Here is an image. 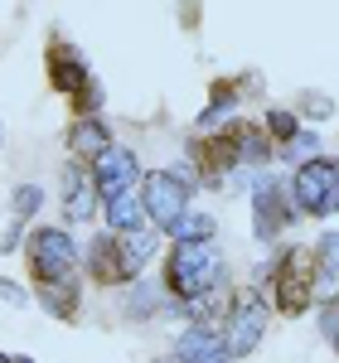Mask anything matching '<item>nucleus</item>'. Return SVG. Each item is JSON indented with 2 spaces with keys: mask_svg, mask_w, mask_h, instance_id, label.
Here are the masks:
<instances>
[{
  "mask_svg": "<svg viewBox=\"0 0 339 363\" xmlns=\"http://www.w3.org/2000/svg\"><path fill=\"white\" fill-rule=\"evenodd\" d=\"M165 286L174 296V306H194L204 296H213L223 286V257L213 242H174L165 257Z\"/></svg>",
  "mask_w": 339,
  "mask_h": 363,
  "instance_id": "1",
  "label": "nucleus"
},
{
  "mask_svg": "<svg viewBox=\"0 0 339 363\" xmlns=\"http://www.w3.org/2000/svg\"><path fill=\"white\" fill-rule=\"evenodd\" d=\"M272 281H267V291H272V301L282 315H306L315 306V262L306 247H282L272 262Z\"/></svg>",
  "mask_w": 339,
  "mask_h": 363,
  "instance_id": "2",
  "label": "nucleus"
},
{
  "mask_svg": "<svg viewBox=\"0 0 339 363\" xmlns=\"http://www.w3.org/2000/svg\"><path fill=\"white\" fill-rule=\"evenodd\" d=\"M25 262L34 286H49V281H68L78 277V242L68 228H34L25 238Z\"/></svg>",
  "mask_w": 339,
  "mask_h": 363,
  "instance_id": "3",
  "label": "nucleus"
},
{
  "mask_svg": "<svg viewBox=\"0 0 339 363\" xmlns=\"http://www.w3.org/2000/svg\"><path fill=\"white\" fill-rule=\"evenodd\" d=\"M286 194L296 203V213H306V218H330V213H335V199H339V160L315 155L306 165H296Z\"/></svg>",
  "mask_w": 339,
  "mask_h": 363,
  "instance_id": "4",
  "label": "nucleus"
},
{
  "mask_svg": "<svg viewBox=\"0 0 339 363\" xmlns=\"http://www.w3.org/2000/svg\"><path fill=\"white\" fill-rule=\"evenodd\" d=\"M141 208H145V223L155 228L160 238H165L170 228L179 223L184 213H189V189L170 174V169H145L141 174Z\"/></svg>",
  "mask_w": 339,
  "mask_h": 363,
  "instance_id": "5",
  "label": "nucleus"
},
{
  "mask_svg": "<svg viewBox=\"0 0 339 363\" xmlns=\"http://www.w3.org/2000/svg\"><path fill=\"white\" fill-rule=\"evenodd\" d=\"M223 349L228 359H248L262 335H267V301H262V291H243V296H233V306L223 315Z\"/></svg>",
  "mask_w": 339,
  "mask_h": 363,
  "instance_id": "6",
  "label": "nucleus"
},
{
  "mask_svg": "<svg viewBox=\"0 0 339 363\" xmlns=\"http://www.w3.org/2000/svg\"><path fill=\"white\" fill-rule=\"evenodd\" d=\"M291 218H296V203L286 194V184L272 179V174H257V184H252V233H257V242H277L282 228H291Z\"/></svg>",
  "mask_w": 339,
  "mask_h": 363,
  "instance_id": "7",
  "label": "nucleus"
},
{
  "mask_svg": "<svg viewBox=\"0 0 339 363\" xmlns=\"http://www.w3.org/2000/svg\"><path fill=\"white\" fill-rule=\"evenodd\" d=\"M87 169H92V184H97V199H102V203H107V199H116V194H131V189L141 184V174H145V169H141V155H136L131 145H116V140Z\"/></svg>",
  "mask_w": 339,
  "mask_h": 363,
  "instance_id": "8",
  "label": "nucleus"
},
{
  "mask_svg": "<svg viewBox=\"0 0 339 363\" xmlns=\"http://www.w3.org/2000/svg\"><path fill=\"white\" fill-rule=\"evenodd\" d=\"M58 203H63V223L83 228L97 218V184H92V169L78 165V160H63L58 169Z\"/></svg>",
  "mask_w": 339,
  "mask_h": 363,
  "instance_id": "9",
  "label": "nucleus"
},
{
  "mask_svg": "<svg viewBox=\"0 0 339 363\" xmlns=\"http://www.w3.org/2000/svg\"><path fill=\"white\" fill-rule=\"evenodd\" d=\"M44 58H49V83H54L58 92L68 97V102H73V97H78V92L92 83V73H87V58L78 54L73 44H63V39H49V54H44Z\"/></svg>",
  "mask_w": 339,
  "mask_h": 363,
  "instance_id": "10",
  "label": "nucleus"
},
{
  "mask_svg": "<svg viewBox=\"0 0 339 363\" xmlns=\"http://www.w3.org/2000/svg\"><path fill=\"white\" fill-rule=\"evenodd\" d=\"M107 145H112V126H107V116H73V126H68V150H73L78 165H92Z\"/></svg>",
  "mask_w": 339,
  "mask_h": 363,
  "instance_id": "11",
  "label": "nucleus"
},
{
  "mask_svg": "<svg viewBox=\"0 0 339 363\" xmlns=\"http://www.w3.org/2000/svg\"><path fill=\"white\" fill-rule=\"evenodd\" d=\"M174 359L179 363H233L228 349H223V335H218V330H199V325H184V330H179Z\"/></svg>",
  "mask_w": 339,
  "mask_h": 363,
  "instance_id": "12",
  "label": "nucleus"
},
{
  "mask_svg": "<svg viewBox=\"0 0 339 363\" xmlns=\"http://www.w3.org/2000/svg\"><path fill=\"white\" fill-rule=\"evenodd\" d=\"M83 267L97 286H126V272H121V252H116L112 233H97L83 252Z\"/></svg>",
  "mask_w": 339,
  "mask_h": 363,
  "instance_id": "13",
  "label": "nucleus"
},
{
  "mask_svg": "<svg viewBox=\"0 0 339 363\" xmlns=\"http://www.w3.org/2000/svg\"><path fill=\"white\" fill-rule=\"evenodd\" d=\"M228 136H233V150H238V165H243V169L267 165V160L277 155L272 140H267V131L252 126V121H228Z\"/></svg>",
  "mask_w": 339,
  "mask_h": 363,
  "instance_id": "14",
  "label": "nucleus"
},
{
  "mask_svg": "<svg viewBox=\"0 0 339 363\" xmlns=\"http://www.w3.org/2000/svg\"><path fill=\"white\" fill-rule=\"evenodd\" d=\"M160 247V233L155 228H136V233H126V238H116V252H121V272H126V286L131 281H141V267L155 257Z\"/></svg>",
  "mask_w": 339,
  "mask_h": 363,
  "instance_id": "15",
  "label": "nucleus"
},
{
  "mask_svg": "<svg viewBox=\"0 0 339 363\" xmlns=\"http://www.w3.org/2000/svg\"><path fill=\"white\" fill-rule=\"evenodd\" d=\"M102 218H107V233H112V238H126V233H136V228H150L136 189H131V194L107 199V203H102Z\"/></svg>",
  "mask_w": 339,
  "mask_h": 363,
  "instance_id": "16",
  "label": "nucleus"
},
{
  "mask_svg": "<svg viewBox=\"0 0 339 363\" xmlns=\"http://www.w3.org/2000/svg\"><path fill=\"white\" fill-rule=\"evenodd\" d=\"M39 291V306L49 310L54 320H73L78 315V277H68V281H49V286H34Z\"/></svg>",
  "mask_w": 339,
  "mask_h": 363,
  "instance_id": "17",
  "label": "nucleus"
},
{
  "mask_svg": "<svg viewBox=\"0 0 339 363\" xmlns=\"http://www.w3.org/2000/svg\"><path fill=\"white\" fill-rule=\"evenodd\" d=\"M311 262H315V291H335V281H339V233L335 228L315 242Z\"/></svg>",
  "mask_w": 339,
  "mask_h": 363,
  "instance_id": "18",
  "label": "nucleus"
},
{
  "mask_svg": "<svg viewBox=\"0 0 339 363\" xmlns=\"http://www.w3.org/2000/svg\"><path fill=\"white\" fill-rule=\"evenodd\" d=\"M121 306H126V320H150L155 315V306H160V281H131L126 286V296H121Z\"/></svg>",
  "mask_w": 339,
  "mask_h": 363,
  "instance_id": "19",
  "label": "nucleus"
},
{
  "mask_svg": "<svg viewBox=\"0 0 339 363\" xmlns=\"http://www.w3.org/2000/svg\"><path fill=\"white\" fill-rule=\"evenodd\" d=\"M233 112H238V87H233V83L213 87V102L204 107V116H199V131H213V126L223 131V126H228V116H233Z\"/></svg>",
  "mask_w": 339,
  "mask_h": 363,
  "instance_id": "20",
  "label": "nucleus"
},
{
  "mask_svg": "<svg viewBox=\"0 0 339 363\" xmlns=\"http://www.w3.org/2000/svg\"><path fill=\"white\" fill-rule=\"evenodd\" d=\"M165 238H174V242H213V218L209 213H184Z\"/></svg>",
  "mask_w": 339,
  "mask_h": 363,
  "instance_id": "21",
  "label": "nucleus"
},
{
  "mask_svg": "<svg viewBox=\"0 0 339 363\" xmlns=\"http://www.w3.org/2000/svg\"><path fill=\"white\" fill-rule=\"evenodd\" d=\"M39 208H44V189H39V184H20V189L10 194V213H15V223H29Z\"/></svg>",
  "mask_w": 339,
  "mask_h": 363,
  "instance_id": "22",
  "label": "nucleus"
},
{
  "mask_svg": "<svg viewBox=\"0 0 339 363\" xmlns=\"http://www.w3.org/2000/svg\"><path fill=\"white\" fill-rule=\"evenodd\" d=\"M296 131H301V121H296V112H286V107H272L267 112V140H296Z\"/></svg>",
  "mask_w": 339,
  "mask_h": 363,
  "instance_id": "23",
  "label": "nucleus"
},
{
  "mask_svg": "<svg viewBox=\"0 0 339 363\" xmlns=\"http://www.w3.org/2000/svg\"><path fill=\"white\" fill-rule=\"evenodd\" d=\"M315 150H320V140H315V131H296V140H286V160H315Z\"/></svg>",
  "mask_w": 339,
  "mask_h": 363,
  "instance_id": "24",
  "label": "nucleus"
},
{
  "mask_svg": "<svg viewBox=\"0 0 339 363\" xmlns=\"http://www.w3.org/2000/svg\"><path fill=\"white\" fill-rule=\"evenodd\" d=\"M73 112H78V116H102V87H97V78L73 97Z\"/></svg>",
  "mask_w": 339,
  "mask_h": 363,
  "instance_id": "25",
  "label": "nucleus"
},
{
  "mask_svg": "<svg viewBox=\"0 0 339 363\" xmlns=\"http://www.w3.org/2000/svg\"><path fill=\"white\" fill-rule=\"evenodd\" d=\"M301 107H306V116H311V121L335 116V102H330V97H320V92H306V97H301Z\"/></svg>",
  "mask_w": 339,
  "mask_h": 363,
  "instance_id": "26",
  "label": "nucleus"
},
{
  "mask_svg": "<svg viewBox=\"0 0 339 363\" xmlns=\"http://www.w3.org/2000/svg\"><path fill=\"white\" fill-rule=\"evenodd\" d=\"M320 335L330 339V344L339 339V301H325L320 306Z\"/></svg>",
  "mask_w": 339,
  "mask_h": 363,
  "instance_id": "27",
  "label": "nucleus"
},
{
  "mask_svg": "<svg viewBox=\"0 0 339 363\" xmlns=\"http://www.w3.org/2000/svg\"><path fill=\"white\" fill-rule=\"evenodd\" d=\"M0 301H10V306H29V291L20 281H0Z\"/></svg>",
  "mask_w": 339,
  "mask_h": 363,
  "instance_id": "28",
  "label": "nucleus"
},
{
  "mask_svg": "<svg viewBox=\"0 0 339 363\" xmlns=\"http://www.w3.org/2000/svg\"><path fill=\"white\" fill-rule=\"evenodd\" d=\"M20 242H25V223H10V233L0 238V252H15Z\"/></svg>",
  "mask_w": 339,
  "mask_h": 363,
  "instance_id": "29",
  "label": "nucleus"
},
{
  "mask_svg": "<svg viewBox=\"0 0 339 363\" xmlns=\"http://www.w3.org/2000/svg\"><path fill=\"white\" fill-rule=\"evenodd\" d=\"M155 363H179V359H174V354H165V359H155Z\"/></svg>",
  "mask_w": 339,
  "mask_h": 363,
  "instance_id": "30",
  "label": "nucleus"
},
{
  "mask_svg": "<svg viewBox=\"0 0 339 363\" xmlns=\"http://www.w3.org/2000/svg\"><path fill=\"white\" fill-rule=\"evenodd\" d=\"M10 363H34V359H25V354H20V359H10Z\"/></svg>",
  "mask_w": 339,
  "mask_h": 363,
  "instance_id": "31",
  "label": "nucleus"
},
{
  "mask_svg": "<svg viewBox=\"0 0 339 363\" xmlns=\"http://www.w3.org/2000/svg\"><path fill=\"white\" fill-rule=\"evenodd\" d=\"M0 363H10V354H0Z\"/></svg>",
  "mask_w": 339,
  "mask_h": 363,
  "instance_id": "32",
  "label": "nucleus"
},
{
  "mask_svg": "<svg viewBox=\"0 0 339 363\" xmlns=\"http://www.w3.org/2000/svg\"><path fill=\"white\" fill-rule=\"evenodd\" d=\"M335 354H339V339H335Z\"/></svg>",
  "mask_w": 339,
  "mask_h": 363,
  "instance_id": "33",
  "label": "nucleus"
},
{
  "mask_svg": "<svg viewBox=\"0 0 339 363\" xmlns=\"http://www.w3.org/2000/svg\"><path fill=\"white\" fill-rule=\"evenodd\" d=\"M0 136H5V126H0Z\"/></svg>",
  "mask_w": 339,
  "mask_h": 363,
  "instance_id": "34",
  "label": "nucleus"
},
{
  "mask_svg": "<svg viewBox=\"0 0 339 363\" xmlns=\"http://www.w3.org/2000/svg\"><path fill=\"white\" fill-rule=\"evenodd\" d=\"M335 208H339V199H335Z\"/></svg>",
  "mask_w": 339,
  "mask_h": 363,
  "instance_id": "35",
  "label": "nucleus"
}]
</instances>
